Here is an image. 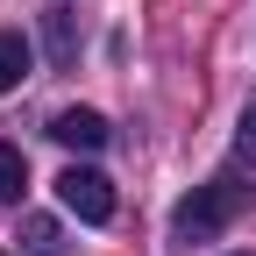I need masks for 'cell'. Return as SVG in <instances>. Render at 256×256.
<instances>
[{
    "label": "cell",
    "instance_id": "1",
    "mask_svg": "<svg viewBox=\"0 0 256 256\" xmlns=\"http://www.w3.org/2000/svg\"><path fill=\"white\" fill-rule=\"evenodd\" d=\"M242 206H249V185H242V178H206V185H192L185 200L171 206V242H178V249L220 242Z\"/></svg>",
    "mask_w": 256,
    "mask_h": 256
},
{
    "label": "cell",
    "instance_id": "2",
    "mask_svg": "<svg viewBox=\"0 0 256 256\" xmlns=\"http://www.w3.org/2000/svg\"><path fill=\"white\" fill-rule=\"evenodd\" d=\"M57 200H64V214H78V220H114V185H107V171H92V164H72L57 178Z\"/></svg>",
    "mask_w": 256,
    "mask_h": 256
},
{
    "label": "cell",
    "instance_id": "3",
    "mask_svg": "<svg viewBox=\"0 0 256 256\" xmlns=\"http://www.w3.org/2000/svg\"><path fill=\"white\" fill-rule=\"evenodd\" d=\"M50 136H57L64 150H100V142H107V114H92V107H64V114H50Z\"/></svg>",
    "mask_w": 256,
    "mask_h": 256
},
{
    "label": "cell",
    "instance_id": "4",
    "mask_svg": "<svg viewBox=\"0 0 256 256\" xmlns=\"http://www.w3.org/2000/svg\"><path fill=\"white\" fill-rule=\"evenodd\" d=\"M43 50H50L57 72L78 64V8H43Z\"/></svg>",
    "mask_w": 256,
    "mask_h": 256
},
{
    "label": "cell",
    "instance_id": "5",
    "mask_svg": "<svg viewBox=\"0 0 256 256\" xmlns=\"http://www.w3.org/2000/svg\"><path fill=\"white\" fill-rule=\"evenodd\" d=\"M28 72H36V50H28L22 28H0V92H14Z\"/></svg>",
    "mask_w": 256,
    "mask_h": 256
},
{
    "label": "cell",
    "instance_id": "6",
    "mask_svg": "<svg viewBox=\"0 0 256 256\" xmlns=\"http://www.w3.org/2000/svg\"><path fill=\"white\" fill-rule=\"evenodd\" d=\"M22 249L28 256H64V228L50 214H22Z\"/></svg>",
    "mask_w": 256,
    "mask_h": 256
},
{
    "label": "cell",
    "instance_id": "7",
    "mask_svg": "<svg viewBox=\"0 0 256 256\" xmlns=\"http://www.w3.org/2000/svg\"><path fill=\"white\" fill-rule=\"evenodd\" d=\"M22 192H28V156L0 142V206H22Z\"/></svg>",
    "mask_w": 256,
    "mask_h": 256
},
{
    "label": "cell",
    "instance_id": "8",
    "mask_svg": "<svg viewBox=\"0 0 256 256\" xmlns=\"http://www.w3.org/2000/svg\"><path fill=\"white\" fill-rule=\"evenodd\" d=\"M235 156H249V164H256V100H249L242 121H235Z\"/></svg>",
    "mask_w": 256,
    "mask_h": 256
},
{
    "label": "cell",
    "instance_id": "9",
    "mask_svg": "<svg viewBox=\"0 0 256 256\" xmlns=\"http://www.w3.org/2000/svg\"><path fill=\"white\" fill-rule=\"evenodd\" d=\"M0 256H8V249H0Z\"/></svg>",
    "mask_w": 256,
    "mask_h": 256
}]
</instances>
